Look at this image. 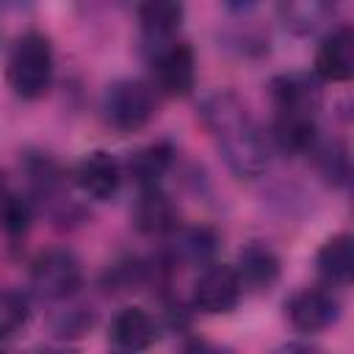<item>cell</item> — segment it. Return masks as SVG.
Here are the masks:
<instances>
[{"label": "cell", "mask_w": 354, "mask_h": 354, "mask_svg": "<svg viewBox=\"0 0 354 354\" xmlns=\"http://www.w3.org/2000/svg\"><path fill=\"white\" fill-rule=\"evenodd\" d=\"M80 285H83V266L75 257V252L64 246L44 249L30 263V288L39 299L64 301L75 296Z\"/></svg>", "instance_id": "obj_4"}, {"label": "cell", "mask_w": 354, "mask_h": 354, "mask_svg": "<svg viewBox=\"0 0 354 354\" xmlns=\"http://www.w3.org/2000/svg\"><path fill=\"white\" fill-rule=\"evenodd\" d=\"M315 155V163L321 169V174L332 183V185H346L348 183V155H346V147L343 144H315L313 152Z\"/></svg>", "instance_id": "obj_20"}, {"label": "cell", "mask_w": 354, "mask_h": 354, "mask_svg": "<svg viewBox=\"0 0 354 354\" xmlns=\"http://www.w3.org/2000/svg\"><path fill=\"white\" fill-rule=\"evenodd\" d=\"M30 218H33V207L25 196L19 194H6L3 202H0V230L11 238H19L28 232L30 227Z\"/></svg>", "instance_id": "obj_21"}, {"label": "cell", "mask_w": 354, "mask_h": 354, "mask_svg": "<svg viewBox=\"0 0 354 354\" xmlns=\"http://www.w3.org/2000/svg\"><path fill=\"white\" fill-rule=\"evenodd\" d=\"M0 354H6V351H3V348H0Z\"/></svg>", "instance_id": "obj_28"}, {"label": "cell", "mask_w": 354, "mask_h": 354, "mask_svg": "<svg viewBox=\"0 0 354 354\" xmlns=\"http://www.w3.org/2000/svg\"><path fill=\"white\" fill-rule=\"evenodd\" d=\"M30 354H75V351L72 348H36Z\"/></svg>", "instance_id": "obj_26"}, {"label": "cell", "mask_w": 354, "mask_h": 354, "mask_svg": "<svg viewBox=\"0 0 354 354\" xmlns=\"http://www.w3.org/2000/svg\"><path fill=\"white\" fill-rule=\"evenodd\" d=\"M199 116L216 141L227 169L238 180H257L268 169V144L238 94L218 88L199 105Z\"/></svg>", "instance_id": "obj_1"}, {"label": "cell", "mask_w": 354, "mask_h": 354, "mask_svg": "<svg viewBox=\"0 0 354 354\" xmlns=\"http://www.w3.org/2000/svg\"><path fill=\"white\" fill-rule=\"evenodd\" d=\"M241 288L249 290H271L279 279V257L271 246L252 241L238 252V268H235Z\"/></svg>", "instance_id": "obj_12"}, {"label": "cell", "mask_w": 354, "mask_h": 354, "mask_svg": "<svg viewBox=\"0 0 354 354\" xmlns=\"http://www.w3.org/2000/svg\"><path fill=\"white\" fill-rule=\"evenodd\" d=\"M277 11L288 30L299 36H310L329 22V17L335 14V6L321 0H299V3H279Z\"/></svg>", "instance_id": "obj_19"}, {"label": "cell", "mask_w": 354, "mask_h": 354, "mask_svg": "<svg viewBox=\"0 0 354 354\" xmlns=\"http://www.w3.org/2000/svg\"><path fill=\"white\" fill-rule=\"evenodd\" d=\"M155 337H158L155 318L141 307H124L111 321V340L127 354L149 348Z\"/></svg>", "instance_id": "obj_13"}, {"label": "cell", "mask_w": 354, "mask_h": 354, "mask_svg": "<svg viewBox=\"0 0 354 354\" xmlns=\"http://www.w3.org/2000/svg\"><path fill=\"white\" fill-rule=\"evenodd\" d=\"M171 158H174V149L166 144V141H155L144 149H138L130 160H127V169L130 174L136 177V183L141 188H158L160 177L169 171L171 166Z\"/></svg>", "instance_id": "obj_18"}, {"label": "cell", "mask_w": 354, "mask_h": 354, "mask_svg": "<svg viewBox=\"0 0 354 354\" xmlns=\"http://www.w3.org/2000/svg\"><path fill=\"white\" fill-rule=\"evenodd\" d=\"M354 75V30L340 25L324 36L315 50V77L326 83H346Z\"/></svg>", "instance_id": "obj_9"}, {"label": "cell", "mask_w": 354, "mask_h": 354, "mask_svg": "<svg viewBox=\"0 0 354 354\" xmlns=\"http://www.w3.org/2000/svg\"><path fill=\"white\" fill-rule=\"evenodd\" d=\"M271 100L277 113L290 116H318L324 94L313 75L307 72H282L271 80Z\"/></svg>", "instance_id": "obj_8"}, {"label": "cell", "mask_w": 354, "mask_h": 354, "mask_svg": "<svg viewBox=\"0 0 354 354\" xmlns=\"http://www.w3.org/2000/svg\"><path fill=\"white\" fill-rule=\"evenodd\" d=\"M8 86L22 100H39L53 83V44L44 33L28 30L22 33L6 64Z\"/></svg>", "instance_id": "obj_2"}, {"label": "cell", "mask_w": 354, "mask_h": 354, "mask_svg": "<svg viewBox=\"0 0 354 354\" xmlns=\"http://www.w3.org/2000/svg\"><path fill=\"white\" fill-rule=\"evenodd\" d=\"M285 313H288V321L293 324V329H299L304 335H315L337 321L340 301L326 288H301L288 299Z\"/></svg>", "instance_id": "obj_7"}, {"label": "cell", "mask_w": 354, "mask_h": 354, "mask_svg": "<svg viewBox=\"0 0 354 354\" xmlns=\"http://www.w3.org/2000/svg\"><path fill=\"white\" fill-rule=\"evenodd\" d=\"M133 224L144 235H171L177 230V207L158 188H141L133 205Z\"/></svg>", "instance_id": "obj_11"}, {"label": "cell", "mask_w": 354, "mask_h": 354, "mask_svg": "<svg viewBox=\"0 0 354 354\" xmlns=\"http://www.w3.org/2000/svg\"><path fill=\"white\" fill-rule=\"evenodd\" d=\"M216 232L207 227H177L171 232V260L191 263V266H207L216 252Z\"/></svg>", "instance_id": "obj_17"}, {"label": "cell", "mask_w": 354, "mask_h": 354, "mask_svg": "<svg viewBox=\"0 0 354 354\" xmlns=\"http://www.w3.org/2000/svg\"><path fill=\"white\" fill-rule=\"evenodd\" d=\"M274 354H324V351L315 348V346H310V343H285Z\"/></svg>", "instance_id": "obj_24"}, {"label": "cell", "mask_w": 354, "mask_h": 354, "mask_svg": "<svg viewBox=\"0 0 354 354\" xmlns=\"http://www.w3.org/2000/svg\"><path fill=\"white\" fill-rule=\"evenodd\" d=\"M315 268L329 285H348L354 268V238L348 232L332 235L315 254Z\"/></svg>", "instance_id": "obj_15"}, {"label": "cell", "mask_w": 354, "mask_h": 354, "mask_svg": "<svg viewBox=\"0 0 354 354\" xmlns=\"http://www.w3.org/2000/svg\"><path fill=\"white\" fill-rule=\"evenodd\" d=\"M274 141L285 155H310L313 147L318 144V124H315L313 116L277 113Z\"/></svg>", "instance_id": "obj_16"}, {"label": "cell", "mask_w": 354, "mask_h": 354, "mask_svg": "<svg viewBox=\"0 0 354 354\" xmlns=\"http://www.w3.org/2000/svg\"><path fill=\"white\" fill-rule=\"evenodd\" d=\"M6 194H8V191H6V180H3V174H0V202H3Z\"/></svg>", "instance_id": "obj_27"}, {"label": "cell", "mask_w": 354, "mask_h": 354, "mask_svg": "<svg viewBox=\"0 0 354 354\" xmlns=\"http://www.w3.org/2000/svg\"><path fill=\"white\" fill-rule=\"evenodd\" d=\"M124 354H127V351H124Z\"/></svg>", "instance_id": "obj_29"}, {"label": "cell", "mask_w": 354, "mask_h": 354, "mask_svg": "<svg viewBox=\"0 0 354 354\" xmlns=\"http://www.w3.org/2000/svg\"><path fill=\"white\" fill-rule=\"evenodd\" d=\"M28 324V301L8 288H0V340L11 337Z\"/></svg>", "instance_id": "obj_22"}, {"label": "cell", "mask_w": 354, "mask_h": 354, "mask_svg": "<svg viewBox=\"0 0 354 354\" xmlns=\"http://www.w3.org/2000/svg\"><path fill=\"white\" fill-rule=\"evenodd\" d=\"M91 324H94V315L86 313L83 307H75V310H66L53 324V329H55L58 337H80V335H86L91 329Z\"/></svg>", "instance_id": "obj_23"}, {"label": "cell", "mask_w": 354, "mask_h": 354, "mask_svg": "<svg viewBox=\"0 0 354 354\" xmlns=\"http://www.w3.org/2000/svg\"><path fill=\"white\" fill-rule=\"evenodd\" d=\"M155 86L169 97H185L196 83V58L185 41H171L160 47L152 58Z\"/></svg>", "instance_id": "obj_6"}, {"label": "cell", "mask_w": 354, "mask_h": 354, "mask_svg": "<svg viewBox=\"0 0 354 354\" xmlns=\"http://www.w3.org/2000/svg\"><path fill=\"white\" fill-rule=\"evenodd\" d=\"M241 279L235 274L232 266H224V263H207L196 282H194V307L199 313H207V315H221V313H230L235 310V304L241 301Z\"/></svg>", "instance_id": "obj_5"}, {"label": "cell", "mask_w": 354, "mask_h": 354, "mask_svg": "<svg viewBox=\"0 0 354 354\" xmlns=\"http://www.w3.org/2000/svg\"><path fill=\"white\" fill-rule=\"evenodd\" d=\"M75 180L80 185L83 194H88L91 199H111L119 191L122 183V166L119 160L105 152V149H94L88 152L77 169H75Z\"/></svg>", "instance_id": "obj_10"}, {"label": "cell", "mask_w": 354, "mask_h": 354, "mask_svg": "<svg viewBox=\"0 0 354 354\" xmlns=\"http://www.w3.org/2000/svg\"><path fill=\"white\" fill-rule=\"evenodd\" d=\"M183 6L171 3V0H149L144 6H138V22H141V33L149 41V47H155V53L166 44H171V36L180 30L183 25Z\"/></svg>", "instance_id": "obj_14"}, {"label": "cell", "mask_w": 354, "mask_h": 354, "mask_svg": "<svg viewBox=\"0 0 354 354\" xmlns=\"http://www.w3.org/2000/svg\"><path fill=\"white\" fill-rule=\"evenodd\" d=\"M158 108V97L155 88L147 80L138 77H122L113 80L105 94H102V111L111 127L122 130V133H133L141 130Z\"/></svg>", "instance_id": "obj_3"}, {"label": "cell", "mask_w": 354, "mask_h": 354, "mask_svg": "<svg viewBox=\"0 0 354 354\" xmlns=\"http://www.w3.org/2000/svg\"><path fill=\"white\" fill-rule=\"evenodd\" d=\"M185 354H232L227 348H218V346H210V343H194Z\"/></svg>", "instance_id": "obj_25"}]
</instances>
